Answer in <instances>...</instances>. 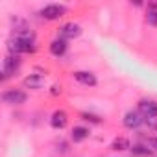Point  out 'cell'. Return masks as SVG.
Masks as SVG:
<instances>
[{"label":"cell","instance_id":"3957f363","mask_svg":"<svg viewBox=\"0 0 157 157\" xmlns=\"http://www.w3.org/2000/svg\"><path fill=\"white\" fill-rule=\"evenodd\" d=\"M26 98H28L26 93H22V91H19V89H10V91H6V93L2 94V100H4L6 104H11V105L24 104Z\"/></svg>","mask_w":157,"mask_h":157},{"label":"cell","instance_id":"6da1fadb","mask_svg":"<svg viewBox=\"0 0 157 157\" xmlns=\"http://www.w3.org/2000/svg\"><path fill=\"white\" fill-rule=\"evenodd\" d=\"M35 50V35L32 30H19L15 33V39L10 41V52L15 54H28Z\"/></svg>","mask_w":157,"mask_h":157},{"label":"cell","instance_id":"8992f818","mask_svg":"<svg viewBox=\"0 0 157 157\" xmlns=\"http://www.w3.org/2000/svg\"><path fill=\"white\" fill-rule=\"evenodd\" d=\"M82 33V28L78 26V24H74V22H67V24H63L61 28H59V37L61 39H74V37H78Z\"/></svg>","mask_w":157,"mask_h":157},{"label":"cell","instance_id":"7c38bea8","mask_svg":"<svg viewBox=\"0 0 157 157\" xmlns=\"http://www.w3.org/2000/svg\"><path fill=\"white\" fill-rule=\"evenodd\" d=\"M111 148H113V150H117V151H122V150H128V148H131V146H129V140H128L126 137H118V139H115V140H113Z\"/></svg>","mask_w":157,"mask_h":157},{"label":"cell","instance_id":"2e32d148","mask_svg":"<svg viewBox=\"0 0 157 157\" xmlns=\"http://www.w3.org/2000/svg\"><path fill=\"white\" fill-rule=\"evenodd\" d=\"M144 124H148V128H151V129H157V117H148V118H144Z\"/></svg>","mask_w":157,"mask_h":157},{"label":"cell","instance_id":"9a60e30c","mask_svg":"<svg viewBox=\"0 0 157 157\" xmlns=\"http://www.w3.org/2000/svg\"><path fill=\"white\" fill-rule=\"evenodd\" d=\"M148 21L157 26V4H153V6L148 8Z\"/></svg>","mask_w":157,"mask_h":157},{"label":"cell","instance_id":"30bf717a","mask_svg":"<svg viewBox=\"0 0 157 157\" xmlns=\"http://www.w3.org/2000/svg\"><path fill=\"white\" fill-rule=\"evenodd\" d=\"M50 52L54 54V56H63L65 52H67V41L65 39H56V41H52V44H50Z\"/></svg>","mask_w":157,"mask_h":157},{"label":"cell","instance_id":"5b68a950","mask_svg":"<svg viewBox=\"0 0 157 157\" xmlns=\"http://www.w3.org/2000/svg\"><path fill=\"white\" fill-rule=\"evenodd\" d=\"M142 124H144V117L139 113V109H137V111H128V113H126V117H124V126H126V128L137 129V128H140Z\"/></svg>","mask_w":157,"mask_h":157},{"label":"cell","instance_id":"277c9868","mask_svg":"<svg viewBox=\"0 0 157 157\" xmlns=\"http://www.w3.org/2000/svg\"><path fill=\"white\" fill-rule=\"evenodd\" d=\"M21 67V59L17 56H8L4 59V68H2V80H8L10 76L15 74V70Z\"/></svg>","mask_w":157,"mask_h":157},{"label":"cell","instance_id":"5bb4252c","mask_svg":"<svg viewBox=\"0 0 157 157\" xmlns=\"http://www.w3.org/2000/svg\"><path fill=\"white\" fill-rule=\"evenodd\" d=\"M131 153H133V155H139V157H148V155H151V150H150L148 146H140V144H137V146L131 148Z\"/></svg>","mask_w":157,"mask_h":157},{"label":"cell","instance_id":"4fadbf2b","mask_svg":"<svg viewBox=\"0 0 157 157\" xmlns=\"http://www.w3.org/2000/svg\"><path fill=\"white\" fill-rule=\"evenodd\" d=\"M24 83L30 89H39L43 85V78L41 76H30V78H26V80H24Z\"/></svg>","mask_w":157,"mask_h":157},{"label":"cell","instance_id":"8fae6325","mask_svg":"<svg viewBox=\"0 0 157 157\" xmlns=\"http://www.w3.org/2000/svg\"><path fill=\"white\" fill-rule=\"evenodd\" d=\"M87 137H89V129L83 128V126H76V128L72 129V140H74V142H82V140H85Z\"/></svg>","mask_w":157,"mask_h":157},{"label":"cell","instance_id":"7a4b0ae2","mask_svg":"<svg viewBox=\"0 0 157 157\" xmlns=\"http://www.w3.org/2000/svg\"><path fill=\"white\" fill-rule=\"evenodd\" d=\"M65 13H67V8L59 6V4H48L41 10V17L46 19V21H56V19L63 17Z\"/></svg>","mask_w":157,"mask_h":157},{"label":"cell","instance_id":"9c48e42d","mask_svg":"<svg viewBox=\"0 0 157 157\" xmlns=\"http://www.w3.org/2000/svg\"><path fill=\"white\" fill-rule=\"evenodd\" d=\"M67 113L65 111H54V115H52V118H50V124H52V128H56V129H63L65 126H67Z\"/></svg>","mask_w":157,"mask_h":157},{"label":"cell","instance_id":"52a82bcc","mask_svg":"<svg viewBox=\"0 0 157 157\" xmlns=\"http://www.w3.org/2000/svg\"><path fill=\"white\" fill-rule=\"evenodd\" d=\"M139 113L144 118L157 117V102H153V100H140L139 102Z\"/></svg>","mask_w":157,"mask_h":157},{"label":"cell","instance_id":"e0dca14e","mask_svg":"<svg viewBox=\"0 0 157 157\" xmlns=\"http://www.w3.org/2000/svg\"><path fill=\"white\" fill-rule=\"evenodd\" d=\"M82 117H83L85 120H91V122H100V118H98V117H94V115H87V113H83Z\"/></svg>","mask_w":157,"mask_h":157},{"label":"cell","instance_id":"ba28073f","mask_svg":"<svg viewBox=\"0 0 157 157\" xmlns=\"http://www.w3.org/2000/svg\"><path fill=\"white\" fill-rule=\"evenodd\" d=\"M74 78H76V82H80L82 85H87V87H94L96 85V76L93 72L78 70V72H74Z\"/></svg>","mask_w":157,"mask_h":157}]
</instances>
